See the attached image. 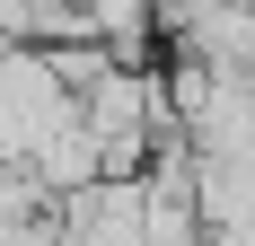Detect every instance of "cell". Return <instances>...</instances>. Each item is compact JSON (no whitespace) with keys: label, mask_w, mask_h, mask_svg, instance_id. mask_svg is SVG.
<instances>
[{"label":"cell","mask_w":255,"mask_h":246,"mask_svg":"<svg viewBox=\"0 0 255 246\" xmlns=\"http://www.w3.org/2000/svg\"><path fill=\"white\" fill-rule=\"evenodd\" d=\"M203 246H255V220H238V229H211Z\"/></svg>","instance_id":"1"}]
</instances>
